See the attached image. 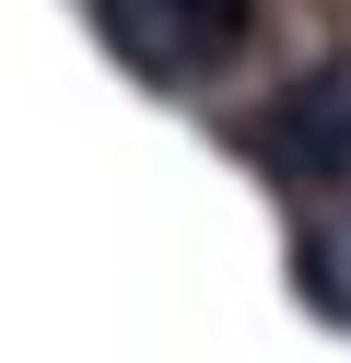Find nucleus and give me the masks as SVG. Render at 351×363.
Here are the masks:
<instances>
[{"label":"nucleus","instance_id":"f257e3e1","mask_svg":"<svg viewBox=\"0 0 351 363\" xmlns=\"http://www.w3.org/2000/svg\"><path fill=\"white\" fill-rule=\"evenodd\" d=\"M246 141H257V164H269V176H293L304 199L351 188V59H316L293 94H269Z\"/></svg>","mask_w":351,"mask_h":363},{"label":"nucleus","instance_id":"f03ea898","mask_svg":"<svg viewBox=\"0 0 351 363\" xmlns=\"http://www.w3.org/2000/svg\"><path fill=\"white\" fill-rule=\"evenodd\" d=\"M94 24L117 35V59L152 82H199L246 48V0H94Z\"/></svg>","mask_w":351,"mask_h":363},{"label":"nucleus","instance_id":"7ed1b4c3","mask_svg":"<svg viewBox=\"0 0 351 363\" xmlns=\"http://www.w3.org/2000/svg\"><path fill=\"white\" fill-rule=\"evenodd\" d=\"M304 293L328 316H351V188H328L316 223H304Z\"/></svg>","mask_w":351,"mask_h":363}]
</instances>
